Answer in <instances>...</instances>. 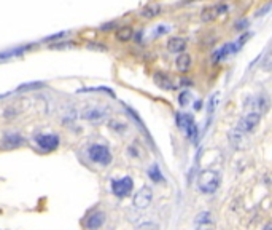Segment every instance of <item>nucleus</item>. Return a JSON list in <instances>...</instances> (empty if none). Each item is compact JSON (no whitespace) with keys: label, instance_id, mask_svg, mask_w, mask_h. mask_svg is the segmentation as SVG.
<instances>
[{"label":"nucleus","instance_id":"obj_1","mask_svg":"<svg viewBox=\"0 0 272 230\" xmlns=\"http://www.w3.org/2000/svg\"><path fill=\"white\" fill-rule=\"evenodd\" d=\"M221 186V174L217 170H204L198 176V189L205 195H213Z\"/></svg>","mask_w":272,"mask_h":230},{"label":"nucleus","instance_id":"obj_2","mask_svg":"<svg viewBox=\"0 0 272 230\" xmlns=\"http://www.w3.org/2000/svg\"><path fill=\"white\" fill-rule=\"evenodd\" d=\"M86 155L92 163L100 165V167H108L113 162V154H111L110 147L100 142L91 144L86 150Z\"/></svg>","mask_w":272,"mask_h":230},{"label":"nucleus","instance_id":"obj_3","mask_svg":"<svg viewBox=\"0 0 272 230\" xmlns=\"http://www.w3.org/2000/svg\"><path fill=\"white\" fill-rule=\"evenodd\" d=\"M175 122H177V126L180 128L182 131H185L186 137H188L193 144H198V141H199V128H198V125H196L193 115L178 112L175 115Z\"/></svg>","mask_w":272,"mask_h":230},{"label":"nucleus","instance_id":"obj_4","mask_svg":"<svg viewBox=\"0 0 272 230\" xmlns=\"http://www.w3.org/2000/svg\"><path fill=\"white\" fill-rule=\"evenodd\" d=\"M34 142L40 152L50 154V152L58 150V147L61 144V137L54 133H37L34 136Z\"/></svg>","mask_w":272,"mask_h":230},{"label":"nucleus","instance_id":"obj_5","mask_svg":"<svg viewBox=\"0 0 272 230\" xmlns=\"http://www.w3.org/2000/svg\"><path fill=\"white\" fill-rule=\"evenodd\" d=\"M110 189L111 194L118 198H126L132 194L134 190V181L130 176H123L118 179H111L110 181Z\"/></svg>","mask_w":272,"mask_h":230},{"label":"nucleus","instance_id":"obj_6","mask_svg":"<svg viewBox=\"0 0 272 230\" xmlns=\"http://www.w3.org/2000/svg\"><path fill=\"white\" fill-rule=\"evenodd\" d=\"M248 40V34L247 35H242L240 37V40L237 42H229V43H224L221 48H218L217 51H213L212 54V61L213 62H220L223 59H226L229 54H234V53H237L240 48H242V45L245 43Z\"/></svg>","mask_w":272,"mask_h":230},{"label":"nucleus","instance_id":"obj_7","mask_svg":"<svg viewBox=\"0 0 272 230\" xmlns=\"http://www.w3.org/2000/svg\"><path fill=\"white\" fill-rule=\"evenodd\" d=\"M259 122H261V112H250L240 118L236 130L242 134L251 133L259 125Z\"/></svg>","mask_w":272,"mask_h":230},{"label":"nucleus","instance_id":"obj_8","mask_svg":"<svg viewBox=\"0 0 272 230\" xmlns=\"http://www.w3.org/2000/svg\"><path fill=\"white\" fill-rule=\"evenodd\" d=\"M153 201V189L150 186H144L139 192H135V195L132 198V205L139 209H145L152 205Z\"/></svg>","mask_w":272,"mask_h":230},{"label":"nucleus","instance_id":"obj_9","mask_svg":"<svg viewBox=\"0 0 272 230\" xmlns=\"http://www.w3.org/2000/svg\"><path fill=\"white\" fill-rule=\"evenodd\" d=\"M107 117H108V112L102 107H89V109H84L81 112V118H84V120H88L89 123H94V125H99L104 120H107Z\"/></svg>","mask_w":272,"mask_h":230},{"label":"nucleus","instance_id":"obj_10","mask_svg":"<svg viewBox=\"0 0 272 230\" xmlns=\"http://www.w3.org/2000/svg\"><path fill=\"white\" fill-rule=\"evenodd\" d=\"M226 12H228V5L226 4H215V5L204 8L201 18H202L204 23H210L213 20H217V18H220L221 15H224Z\"/></svg>","mask_w":272,"mask_h":230},{"label":"nucleus","instance_id":"obj_11","mask_svg":"<svg viewBox=\"0 0 272 230\" xmlns=\"http://www.w3.org/2000/svg\"><path fill=\"white\" fill-rule=\"evenodd\" d=\"M34 48V43H26V45H20V47H15L10 50H4L0 51V61H7V59H12L16 56H23L27 51H31Z\"/></svg>","mask_w":272,"mask_h":230},{"label":"nucleus","instance_id":"obj_12","mask_svg":"<svg viewBox=\"0 0 272 230\" xmlns=\"http://www.w3.org/2000/svg\"><path fill=\"white\" fill-rule=\"evenodd\" d=\"M105 213L104 211H100V209H96V211H92V213L86 217V220H84V227L86 228H100L102 225H104L105 222Z\"/></svg>","mask_w":272,"mask_h":230},{"label":"nucleus","instance_id":"obj_13","mask_svg":"<svg viewBox=\"0 0 272 230\" xmlns=\"http://www.w3.org/2000/svg\"><path fill=\"white\" fill-rule=\"evenodd\" d=\"M24 144H26V139L18 133H8L2 139L4 149H18V147H23Z\"/></svg>","mask_w":272,"mask_h":230},{"label":"nucleus","instance_id":"obj_14","mask_svg":"<svg viewBox=\"0 0 272 230\" xmlns=\"http://www.w3.org/2000/svg\"><path fill=\"white\" fill-rule=\"evenodd\" d=\"M175 67L178 72H188L193 67V59L188 53H178V58L175 59Z\"/></svg>","mask_w":272,"mask_h":230},{"label":"nucleus","instance_id":"obj_15","mask_svg":"<svg viewBox=\"0 0 272 230\" xmlns=\"http://www.w3.org/2000/svg\"><path fill=\"white\" fill-rule=\"evenodd\" d=\"M167 50L171 53H183L186 50V39H182V37H172V39L167 40Z\"/></svg>","mask_w":272,"mask_h":230},{"label":"nucleus","instance_id":"obj_16","mask_svg":"<svg viewBox=\"0 0 272 230\" xmlns=\"http://www.w3.org/2000/svg\"><path fill=\"white\" fill-rule=\"evenodd\" d=\"M147 174H148V178L152 179L153 182L163 184V182L166 181L164 174H163V171H161V167H159L158 163H153L152 167H148V170H147Z\"/></svg>","mask_w":272,"mask_h":230},{"label":"nucleus","instance_id":"obj_17","mask_svg":"<svg viewBox=\"0 0 272 230\" xmlns=\"http://www.w3.org/2000/svg\"><path fill=\"white\" fill-rule=\"evenodd\" d=\"M134 39V31L130 26H123L116 31V40L119 42H129Z\"/></svg>","mask_w":272,"mask_h":230},{"label":"nucleus","instance_id":"obj_18","mask_svg":"<svg viewBox=\"0 0 272 230\" xmlns=\"http://www.w3.org/2000/svg\"><path fill=\"white\" fill-rule=\"evenodd\" d=\"M161 13V7L156 5V4H152V5H147L142 12H140V16L147 18V20H153V18L159 16Z\"/></svg>","mask_w":272,"mask_h":230},{"label":"nucleus","instance_id":"obj_19","mask_svg":"<svg viewBox=\"0 0 272 230\" xmlns=\"http://www.w3.org/2000/svg\"><path fill=\"white\" fill-rule=\"evenodd\" d=\"M45 87L43 82H31V84H23L18 87L15 91L16 93H24V91H35V90H42Z\"/></svg>","mask_w":272,"mask_h":230},{"label":"nucleus","instance_id":"obj_20","mask_svg":"<svg viewBox=\"0 0 272 230\" xmlns=\"http://www.w3.org/2000/svg\"><path fill=\"white\" fill-rule=\"evenodd\" d=\"M155 82L158 84V87H161L163 90H167V91H171V90H175L174 84L171 82V79L166 77V75H161V73H156V79Z\"/></svg>","mask_w":272,"mask_h":230},{"label":"nucleus","instance_id":"obj_21","mask_svg":"<svg viewBox=\"0 0 272 230\" xmlns=\"http://www.w3.org/2000/svg\"><path fill=\"white\" fill-rule=\"evenodd\" d=\"M194 224L198 225V227L212 224V214L209 213V211H204V213H199L198 216H196V219H194Z\"/></svg>","mask_w":272,"mask_h":230},{"label":"nucleus","instance_id":"obj_22","mask_svg":"<svg viewBox=\"0 0 272 230\" xmlns=\"http://www.w3.org/2000/svg\"><path fill=\"white\" fill-rule=\"evenodd\" d=\"M218 101H220V93H213L212 98L209 99V104H207V112L212 115L215 112V109L218 106Z\"/></svg>","mask_w":272,"mask_h":230},{"label":"nucleus","instance_id":"obj_23","mask_svg":"<svg viewBox=\"0 0 272 230\" xmlns=\"http://www.w3.org/2000/svg\"><path fill=\"white\" fill-rule=\"evenodd\" d=\"M110 128H111L113 131H116V133H121V134L127 131V126H126L124 123H119V122H115V120L110 122Z\"/></svg>","mask_w":272,"mask_h":230},{"label":"nucleus","instance_id":"obj_24","mask_svg":"<svg viewBox=\"0 0 272 230\" xmlns=\"http://www.w3.org/2000/svg\"><path fill=\"white\" fill-rule=\"evenodd\" d=\"M169 29H171V27L169 26H166V24H163V26H158V27H155L153 29V32H152V35L153 37H159V35H163V34H166V32H169Z\"/></svg>","mask_w":272,"mask_h":230},{"label":"nucleus","instance_id":"obj_25","mask_svg":"<svg viewBox=\"0 0 272 230\" xmlns=\"http://www.w3.org/2000/svg\"><path fill=\"white\" fill-rule=\"evenodd\" d=\"M188 98H190V91L185 90L183 93L178 96V104H180V106H186V104H188Z\"/></svg>","mask_w":272,"mask_h":230},{"label":"nucleus","instance_id":"obj_26","mask_svg":"<svg viewBox=\"0 0 272 230\" xmlns=\"http://www.w3.org/2000/svg\"><path fill=\"white\" fill-rule=\"evenodd\" d=\"M139 227H140V228H158L159 225H158V224H150V222H144V224H140Z\"/></svg>","mask_w":272,"mask_h":230},{"label":"nucleus","instance_id":"obj_27","mask_svg":"<svg viewBox=\"0 0 272 230\" xmlns=\"http://www.w3.org/2000/svg\"><path fill=\"white\" fill-rule=\"evenodd\" d=\"M245 24H248V21H247V20H243V21L237 23V24H236V29H237V31H242L243 27H245Z\"/></svg>","mask_w":272,"mask_h":230},{"label":"nucleus","instance_id":"obj_28","mask_svg":"<svg viewBox=\"0 0 272 230\" xmlns=\"http://www.w3.org/2000/svg\"><path fill=\"white\" fill-rule=\"evenodd\" d=\"M269 8H270V4H267V5H266L264 8H262L261 12H258V16H264V15H266V13L269 12Z\"/></svg>","mask_w":272,"mask_h":230},{"label":"nucleus","instance_id":"obj_29","mask_svg":"<svg viewBox=\"0 0 272 230\" xmlns=\"http://www.w3.org/2000/svg\"><path fill=\"white\" fill-rule=\"evenodd\" d=\"M111 27H113V24L110 23V24H104V26H102V29L105 31V29H111Z\"/></svg>","mask_w":272,"mask_h":230}]
</instances>
